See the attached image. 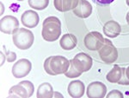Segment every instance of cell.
Wrapping results in <instances>:
<instances>
[{"mask_svg": "<svg viewBox=\"0 0 129 98\" xmlns=\"http://www.w3.org/2000/svg\"><path fill=\"white\" fill-rule=\"evenodd\" d=\"M17 1H23V0H17Z\"/></svg>", "mask_w": 129, "mask_h": 98, "instance_id": "26", "label": "cell"}, {"mask_svg": "<svg viewBox=\"0 0 129 98\" xmlns=\"http://www.w3.org/2000/svg\"><path fill=\"white\" fill-rule=\"evenodd\" d=\"M107 93V87L101 82H92L87 88V96L89 98H103Z\"/></svg>", "mask_w": 129, "mask_h": 98, "instance_id": "11", "label": "cell"}, {"mask_svg": "<svg viewBox=\"0 0 129 98\" xmlns=\"http://www.w3.org/2000/svg\"><path fill=\"white\" fill-rule=\"evenodd\" d=\"M78 2L79 0H53V5L59 11L66 12L76 8Z\"/></svg>", "mask_w": 129, "mask_h": 98, "instance_id": "16", "label": "cell"}, {"mask_svg": "<svg viewBox=\"0 0 129 98\" xmlns=\"http://www.w3.org/2000/svg\"><path fill=\"white\" fill-rule=\"evenodd\" d=\"M108 98L110 97H114V98H122L123 97V94H122L120 91L117 90V89H113L107 95Z\"/></svg>", "mask_w": 129, "mask_h": 98, "instance_id": "20", "label": "cell"}, {"mask_svg": "<svg viewBox=\"0 0 129 98\" xmlns=\"http://www.w3.org/2000/svg\"><path fill=\"white\" fill-rule=\"evenodd\" d=\"M19 29V21L14 16H5L0 21V30L5 34H13Z\"/></svg>", "mask_w": 129, "mask_h": 98, "instance_id": "10", "label": "cell"}, {"mask_svg": "<svg viewBox=\"0 0 129 98\" xmlns=\"http://www.w3.org/2000/svg\"><path fill=\"white\" fill-rule=\"evenodd\" d=\"M99 57L105 63L111 64L118 59V51L109 39L105 38L103 46L98 51Z\"/></svg>", "mask_w": 129, "mask_h": 98, "instance_id": "4", "label": "cell"}, {"mask_svg": "<svg viewBox=\"0 0 129 98\" xmlns=\"http://www.w3.org/2000/svg\"><path fill=\"white\" fill-rule=\"evenodd\" d=\"M126 5L129 6V0H126Z\"/></svg>", "mask_w": 129, "mask_h": 98, "instance_id": "25", "label": "cell"}, {"mask_svg": "<svg viewBox=\"0 0 129 98\" xmlns=\"http://www.w3.org/2000/svg\"><path fill=\"white\" fill-rule=\"evenodd\" d=\"M21 22L27 28L32 29L38 25L39 22H40V18H39L37 12L32 10H28L22 13V17H21Z\"/></svg>", "mask_w": 129, "mask_h": 98, "instance_id": "12", "label": "cell"}, {"mask_svg": "<svg viewBox=\"0 0 129 98\" xmlns=\"http://www.w3.org/2000/svg\"><path fill=\"white\" fill-rule=\"evenodd\" d=\"M35 91L34 84L29 81H22L18 84L12 86L9 90L10 97L28 98L33 95Z\"/></svg>", "mask_w": 129, "mask_h": 98, "instance_id": "5", "label": "cell"}, {"mask_svg": "<svg viewBox=\"0 0 129 98\" xmlns=\"http://www.w3.org/2000/svg\"><path fill=\"white\" fill-rule=\"evenodd\" d=\"M85 87L82 81L80 80H74L72 81L67 87L68 94L73 98H79L82 97L84 94Z\"/></svg>", "mask_w": 129, "mask_h": 98, "instance_id": "15", "label": "cell"}, {"mask_svg": "<svg viewBox=\"0 0 129 98\" xmlns=\"http://www.w3.org/2000/svg\"><path fill=\"white\" fill-rule=\"evenodd\" d=\"M92 1L99 5H108L113 3L114 0H92Z\"/></svg>", "mask_w": 129, "mask_h": 98, "instance_id": "21", "label": "cell"}, {"mask_svg": "<svg viewBox=\"0 0 129 98\" xmlns=\"http://www.w3.org/2000/svg\"><path fill=\"white\" fill-rule=\"evenodd\" d=\"M28 5L35 10H42L49 5V0H28Z\"/></svg>", "mask_w": 129, "mask_h": 98, "instance_id": "19", "label": "cell"}, {"mask_svg": "<svg viewBox=\"0 0 129 98\" xmlns=\"http://www.w3.org/2000/svg\"><path fill=\"white\" fill-rule=\"evenodd\" d=\"M70 64H72L78 72L83 74L84 72L89 71L91 69L93 60L88 54L84 52H80L75 56L73 59L70 60Z\"/></svg>", "mask_w": 129, "mask_h": 98, "instance_id": "6", "label": "cell"}, {"mask_svg": "<svg viewBox=\"0 0 129 98\" xmlns=\"http://www.w3.org/2000/svg\"><path fill=\"white\" fill-rule=\"evenodd\" d=\"M53 89L49 83H43L38 87L37 98H52L53 96Z\"/></svg>", "mask_w": 129, "mask_h": 98, "instance_id": "18", "label": "cell"}, {"mask_svg": "<svg viewBox=\"0 0 129 98\" xmlns=\"http://www.w3.org/2000/svg\"><path fill=\"white\" fill-rule=\"evenodd\" d=\"M121 32V27L120 24L114 20H110L105 23L103 25V33L105 36L110 38H115Z\"/></svg>", "mask_w": 129, "mask_h": 98, "instance_id": "14", "label": "cell"}, {"mask_svg": "<svg viewBox=\"0 0 129 98\" xmlns=\"http://www.w3.org/2000/svg\"><path fill=\"white\" fill-rule=\"evenodd\" d=\"M12 40L18 49L25 51L28 50L33 45L35 37L31 30L24 28H19L13 33Z\"/></svg>", "mask_w": 129, "mask_h": 98, "instance_id": "3", "label": "cell"}, {"mask_svg": "<svg viewBox=\"0 0 129 98\" xmlns=\"http://www.w3.org/2000/svg\"><path fill=\"white\" fill-rule=\"evenodd\" d=\"M108 82L120 85H129V80L126 76V69L114 65L106 76Z\"/></svg>", "mask_w": 129, "mask_h": 98, "instance_id": "7", "label": "cell"}, {"mask_svg": "<svg viewBox=\"0 0 129 98\" xmlns=\"http://www.w3.org/2000/svg\"><path fill=\"white\" fill-rule=\"evenodd\" d=\"M126 23H127V24L129 25V11L126 13Z\"/></svg>", "mask_w": 129, "mask_h": 98, "instance_id": "24", "label": "cell"}, {"mask_svg": "<svg viewBox=\"0 0 129 98\" xmlns=\"http://www.w3.org/2000/svg\"><path fill=\"white\" fill-rule=\"evenodd\" d=\"M126 77H127V79L129 80V66L126 69Z\"/></svg>", "mask_w": 129, "mask_h": 98, "instance_id": "23", "label": "cell"}, {"mask_svg": "<svg viewBox=\"0 0 129 98\" xmlns=\"http://www.w3.org/2000/svg\"><path fill=\"white\" fill-rule=\"evenodd\" d=\"M6 57H7L8 62H14L16 58V53H14V52H8Z\"/></svg>", "mask_w": 129, "mask_h": 98, "instance_id": "22", "label": "cell"}, {"mask_svg": "<svg viewBox=\"0 0 129 98\" xmlns=\"http://www.w3.org/2000/svg\"><path fill=\"white\" fill-rule=\"evenodd\" d=\"M31 70H32V63L29 60L22 58L16 62V63H14L11 71L14 77L22 78L28 76Z\"/></svg>", "mask_w": 129, "mask_h": 98, "instance_id": "9", "label": "cell"}, {"mask_svg": "<svg viewBox=\"0 0 129 98\" xmlns=\"http://www.w3.org/2000/svg\"><path fill=\"white\" fill-rule=\"evenodd\" d=\"M78 39L72 34H64L60 38L59 45L64 51H71L77 46Z\"/></svg>", "mask_w": 129, "mask_h": 98, "instance_id": "17", "label": "cell"}, {"mask_svg": "<svg viewBox=\"0 0 129 98\" xmlns=\"http://www.w3.org/2000/svg\"><path fill=\"white\" fill-rule=\"evenodd\" d=\"M61 34V22L57 17H48L43 21L41 36L47 42H54Z\"/></svg>", "mask_w": 129, "mask_h": 98, "instance_id": "1", "label": "cell"}, {"mask_svg": "<svg viewBox=\"0 0 129 98\" xmlns=\"http://www.w3.org/2000/svg\"><path fill=\"white\" fill-rule=\"evenodd\" d=\"M70 61L62 56H52L44 62V70L50 76L64 74L68 70Z\"/></svg>", "mask_w": 129, "mask_h": 98, "instance_id": "2", "label": "cell"}, {"mask_svg": "<svg viewBox=\"0 0 129 98\" xmlns=\"http://www.w3.org/2000/svg\"><path fill=\"white\" fill-rule=\"evenodd\" d=\"M104 37L98 31H91L84 37V43L85 47L89 51H99L104 43Z\"/></svg>", "mask_w": 129, "mask_h": 98, "instance_id": "8", "label": "cell"}, {"mask_svg": "<svg viewBox=\"0 0 129 98\" xmlns=\"http://www.w3.org/2000/svg\"><path fill=\"white\" fill-rule=\"evenodd\" d=\"M73 14L79 18H87L92 13V6L86 0H79L76 8L72 10Z\"/></svg>", "mask_w": 129, "mask_h": 98, "instance_id": "13", "label": "cell"}]
</instances>
